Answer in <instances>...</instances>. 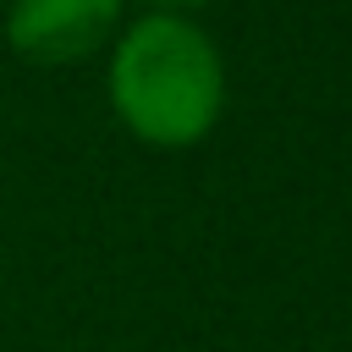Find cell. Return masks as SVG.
Here are the masks:
<instances>
[{
  "mask_svg": "<svg viewBox=\"0 0 352 352\" xmlns=\"http://www.w3.org/2000/svg\"><path fill=\"white\" fill-rule=\"evenodd\" d=\"M226 72L204 28L182 22L176 11H148L121 33L110 60V104L143 143H198L214 126Z\"/></svg>",
  "mask_w": 352,
  "mask_h": 352,
  "instance_id": "6da1fadb",
  "label": "cell"
},
{
  "mask_svg": "<svg viewBox=\"0 0 352 352\" xmlns=\"http://www.w3.org/2000/svg\"><path fill=\"white\" fill-rule=\"evenodd\" d=\"M121 22V0H11L6 38L38 66H66L99 50Z\"/></svg>",
  "mask_w": 352,
  "mask_h": 352,
  "instance_id": "7a4b0ae2",
  "label": "cell"
},
{
  "mask_svg": "<svg viewBox=\"0 0 352 352\" xmlns=\"http://www.w3.org/2000/svg\"><path fill=\"white\" fill-rule=\"evenodd\" d=\"M148 6H154V11H176V16H182L187 6H204V0H148Z\"/></svg>",
  "mask_w": 352,
  "mask_h": 352,
  "instance_id": "3957f363",
  "label": "cell"
}]
</instances>
